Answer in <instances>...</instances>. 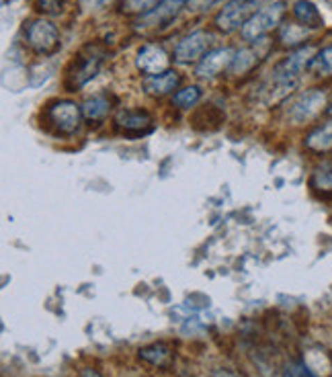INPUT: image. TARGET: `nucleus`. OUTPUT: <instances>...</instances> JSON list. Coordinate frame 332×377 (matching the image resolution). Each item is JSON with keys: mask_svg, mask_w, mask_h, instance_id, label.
Segmentation results:
<instances>
[{"mask_svg": "<svg viewBox=\"0 0 332 377\" xmlns=\"http://www.w3.org/2000/svg\"><path fill=\"white\" fill-rule=\"evenodd\" d=\"M285 15V2L275 0L269 4H262L257 13L246 21V25L240 29V35L244 41H260L269 31H273Z\"/></svg>", "mask_w": 332, "mask_h": 377, "instance_id": "f257e3e1", "label": "nucleus"}, {"mask_svg": "<svg viewBox=\"0 0 332 377\" xmlns=\"http://www.w3.org/2000/svg\"><path fill=\"white\" fill-rule=\"evenodd\" d=\"M312 183H314V187L320 188V191H331L332 188V164L331 162H324V164H320V166L314 170Z\"/></svg>", "mask_w": 332, "mask_h": 377, "instance_id": "412c9836", "label": "nucleus"}, {"mask_svg": "<svg viewBox=\"0 0 332 377\" xmlns=\"http://www.w3.org/2000/svg\"><path fill=\"white\" fill-rule=\"evenodd\" d=\"M162 0H123L121 8L127 15H146L148 10H152L154 6H158Z\"/></svg>", "mask_w": 332, "mask_h": 377, "instance_id": "4be33fe9", "label": "nucleus"}, {"mask_svg": "<svg viewBox=\"0 0 332 377\" xmlns=\"http://www.w3.org/2000/svg\"><path fill=\"white\" fill-rule=\"evenodd\" d=\"M179 84H181V74L175 70H166L162 74L144 76V80H142L144 90L152 97H164V95L177 90Z\"/></svg>", "mask_w": 332, "mask_h": 377, "instance_id": "9b49d317", "label": "nucleus"}, {"mask_svg": "<svg viewBox=\"0 0 332 377\" xmlns=\"http://www.w3.org/2000/svg\"><path fill=\"white\" fill-rule=\"evenodd\" d=\"M316 47H312V45H306V47H299V49H295L294 54H290L275 70H273V76H277V78H287V80H297L301 72H306L310 66H312V62H314V58H316Z\"/></svg>", "mask_w": 332, "mask_h": 377, "instance_id": "0eeeda50", "label": "nucleus"}, {"mask_svg": "<svg viewBox=\"0 0 332 377\" xmlns=\"http://www.w3.org/2000/svg\"><path fill=\"white\" fill-rule=\"evenodd\" d=\"M138 355H140L142 361H146V363L154 365V367H164V365H168V361H171V357H173L171 348H168L164 342H154V344L142 346V348L138 351Z\"/></svg>", "mask_w": 332, "mask_h": 377, "instance_id": "2eb2a0df", "label": "nucleus"}, {"mask_svg": "<svg viewBox=\"0 0 332 377\" xmlns=\"http://www.w3.org/2000/svg\"><path fill=\"white\" fill-rule=\"evenodd\" d=\"M109 99L103 97V95L90 97V99H86L84 105H82V115H84V119H88V121H101V119H105V117L109 115Z\"/></svg>", "mask_w": 332, "mask_h": 377, "instance_id": "f3484780", "label": "nucleus"}, {"mask_svg": "<svg viewBox=\"0 0 332 377\" xmlns=\"http://www.w3.org/2000/svg\"><path fill=\"white\" fill-rule=\"evenodd\" d=\"M308 35V29L303 27V25H290L287 29H285V33H283V43H299V41H303Z\"/></svg>", "mask_w": 332, "mask_h": 377, "instance_id": "5701e85b", "label": "nucleus"}, {"mask_svg": "<svg viewBox=\"0 0 332 377\" xmlns=\"http://www.w3.org/2000/svg\"><path fill=\"white\" fill-rule=\"evenodd\" d=\"M201 88L199 86H184L175 97H173V105H177L179 109H191L201 101Z\"/></svg>", "mask_w": 332, "mask_h": 377, "instance_id": "6ab92c4d", "label": "nucleus"}, {"mask_svg": "<svg viewBox=\"0 0 332 377\" xmlns=\"http://www.w3.org/2000/svg\"><path fill=\"white\" fill-rule=\"evenodd\" d=\"M218 0H187V8L193 10V13H199V10H207L216 4Z\"/></svg>", "mask_w": 332, "mask_h": 377, "instance_id": "b1692460", "label": "nucleus"}, {"mask_svg": "<svg viewBox=\"0 0 332 377\" xmlns=\"http://www.w3.org/2000/svg\"><path fill=\"white\" fill-rule=\"evenodd\" d=\"M214 43V35L210 31H193L187 38L179 41V45L175 47V60L179 64H195L199 62L212 47Z\"/></svg>", "mask_w": 332, "mask_h": 377, "instance_id": "39448f33", "label": "nucleus"}, {"mask_svg": "<svg viewBox=\"0 0 332 377\" xmlns=\"http://www.w3.org/2000/svg\"><path fill=\"white\" fill-rule=\"evenodd\" d=\"M236 51L232 47H218V49H210L195 66V76L199 78H216L221 74L226 68L232 66Z\"/></svg>", "mask_w": 332, "mask_h": 377, "instance_id": "6e6552de", "label": "nucleus"}, {"mask_svg": "<svg viewBox=\"0 0 332 377\" xmlns=\"http://www.w3.org/2000/svg\"><path fill=\"white\" fill-rule=\"evenodd\" d=\"M324 107H326V93H322L320 88H312L295 99L287 111V117L292 123H306L314 119Z\"/></svg>", "mask_w": 332, "mask_h": 377, "instance_id": "423d86ee", "label": "nucleus"}, {"mask_svg": "<svg viewBox=\"0 0 332 377\" xmlns=\"http://www.w3.org/2000/svg\"><path fill=\"white\" fill-rule=\"evenodd\" d=\"M329 115H332V105H331V107H329Z\"/></svg>", "mask_w": 332, "mask_h": 377, "instance_id": "a878e982", "label": "nucleus"}, {"mask_svg": "<svg viewBox=\"0 0 332 377\" xmlns=\"http://www.w3.org/2000/svg\"><path fill=\"white\" fill-rule=\"evenodd\" d=\"M78 377H101V374H99V371H95V369H82Z\"/></svg>", "mask_w": 332, "mask_h": 377, "instance_id": "393cba45", "label": "nucleus"}, {"mask_svg": "<svg viewBox=\"0 0 332 377\" xmlns=\"http://www.w3.org/2000/svg\"><path fill=\"white\" fill-rule=\"evenodd\" d=\"M183 2L184 0H162L158 6H154L152 10H148L146 15L140 17L138 27L146 29V27H160L168 23L171 19L179 15V10L183 8Z\"/></svg>", "mask_w": 332, "mask_h": 377, "instance_id": "9d476101", "label": "nucleus"}, {"mask_svg": "<svg viewBox=\"0 0 332 377\" xmlns=\"http://www.w3.org/2000/svg\"><path fill=\"white\" fill-rule=\"evenodd\" d=\"M257 62L258 56L253 49H240V51H236V56H234V60H232L230 72H232V74H244V72L251 70Z\"/></svg>", "mask_w": 332, "mask_h": 377, "instance_id": "a211bd4d", "label": "nucleus"}, {"mask_svg": "<svg viewBox=\"0 0 332 377\" xmlns=\"http://www.w3.org/2000/svg\"><path fill=\"white\" fill-rule=\"evenodd\" d=\"M306 146L314 152L332 150V121H326L324 125L316 127V129L306 138Z\"/></svg>", "mask_w": 332, "mask_h": 377, "instance_id": "dca6fc26", "label": "nucleus"}, {"mask_svg": "<svg viewBox=\"0 0 332 377\" xmlns=\"http://www.w3.org/2000/svg\"><path fill=\"white\" fill-rule=\"evenodd\" d=\"M115 125L117 129L121 131H144L152 125V117L146 111H134V109H127V111H121V113L115 117Z\"/></svg>", "mask_w": 332, "mask_h": 377, "instance_id": "ddd939ff", "label": "nucleus"}, {"mask_svg": "<svg viewBox=\"0 0 332 377\" xmlns=\"http://www.w3.org/2000/svg\"><path fill=\"white\" fill-rule=\"evenodd\" d=\"M101 56H80L78 64H74V70L70 72V80L68 84L78 88V86H84L90 78H95L99 72V66H101Z\"/></svg>", "mask_w": 332, "mask_h": 377, "instance_id": "f8f14e48", "label": "nucleus"}, {"mask_svg": "<svg viewBox=\"0 0 332 377\" xmlns=\"http://www.w3.org/2000/svg\"><path fill=\"white\" fill-rule=\"evenodd\" d=\"M257 8H260V0H230L216 15V27L223 33L238 31L257 13Z\"/></svg>", "mask_w": 332, "mask_h": 377, "instance_id": "7ed1b4c3", "label": "nucleus"}, {"mask_svg": "<svg viewBox=\"0 0 332 377\" xmlns=\"http://www.w3.org/2000/svg\"><path fill=\"white\" fill-rule=\"evenodd\" d=\"M294 15L299 21V25H303L306 29H318L324 23L320 10L316 8L312 0H297L294 4Z\"/></svg>", "mask_w": 332, "mask_h": 377, "instance_id": "4468645a", "label": "nucleus"}, {"mask_svg": "<svg viewBox=\"0 0 332 377\" xmlns=\"http://www.w3.org/2000/svg\"><path fill=\"white\" fill-rule=\"evenodd\" d=\"M310 70L316 76H332V45L316 54Z\"/></svg>", "mask_w": 332, "mask_h": 377, "instance_id": "aec40b11", "label": "nucleus"}, {"mask_svg": "<svg viewBox=\"0 0 332 377\" xmlns=\"http://www.w3.org/2000/svg\"><path fill=\"white\" fill-rule=\"evenodd\" d=\"M168 54L160 47V45H152L148 43L144 45L138 56H136V66L144 72L146 76L162 74L168 70Z\"/></svg>", "mask_w": 332, "mask_h": 377, "instance_id": "1a4fd4ad", "label": "nucleus"}, {"mask_svg": "<svg viewBox=\"0 0 332 377\" xmlns=\"http://www.w3.org/2000/svg\"><path fill=\"white\" fill-rule=\"evenodd\" d=\"M25 38L31 49H35L37 54H54L60 47V33L58 27L52 21L45 19H35L29 23Z\"/></svg>", "mask_w": 332, "mask_h": 377, "instance_id": "20e7f679", "label": "nucleus"}, {"mask_svg": "<svg viewBox=\"0 0 332 377\" xmlns=\"http://www.w3.org/2000/svg\"><path fill=\"white\" fill-rule=\"evenodd\" d=\"M82 107H78L74 101H56L45 109L47 125L60 134V136H72L80 129L82 123Z\"/></svg>", "mask_w": 332, "mask_h": 377, "instance_id": "f03ea898", "label": "nucleus"}]
</instances>
